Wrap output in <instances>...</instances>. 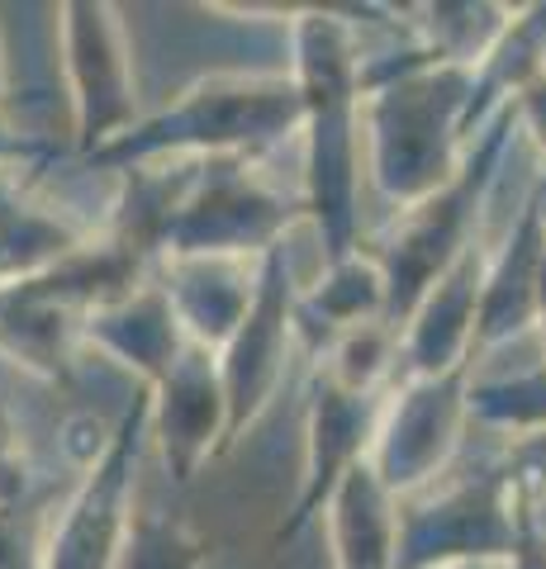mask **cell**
<instances>
[{"mask_svg": "<svg viewBox=\"0 0 546 569\" xmlns=\"http://www.w3.org/2000/svg\"><path fill=\"white\" fill-rule=\"evenodd\" d=\"M290 81L305 138V219L319 228L324 261L361 247V43L347 10L309 6L290 20Z\"/></svg>", "mask_w": 546, "mask_h": 569, "instance_id": "obj_1", "label": "cell"}, {"mask_svg": "<svg viewBox=\"0 0 546 569\" xmlns=\"http://www.w3.org/2000/svg\"><path fill=\"white\" fill-rule=\"evenodd\" d=\"M470 67H447L418 43L361 58V148L376 190L409 209L461 171Z\"/></svg>", "mask_w": 546, "mask_h": 569, "instance_id": "obj_2", "label": "cell"}, {"mask_svg": "<svg viewBox=\"0 0 546 569\" xmlns=\"http://www.w3.org/2000/svg\"><path fill=\"white\" fill-rule=\"evenodd\" d=\"M299 133V91L290 71H215L186 86L167 110L138 119L129 133L91 157V167H152L209 162V157H257Z\"/></svg>", "mask_w": 546, "mask_h": 569, "instance_id": "obj_3", "label": "cell"}, {"mask_svg": "<svg viewBox=\"0 0 546 569\" xmlns=\"http://www.w3.org/2000/svg\"><path fill=\"white\" fill-rule=\"evenodd\" d=\"M514 138H518L514 110L495 114L480 129V138L470 142L461 171H456L443 190H433L428 200L395 209V219L380 228V238L371 247H366V257L380 266L385 323L395 332H399L404 318H409V309L423 299V290H428L466 247H475L485 200H489V190H495V176L504 167L508 148H514Z\"/></svg>", "mask_w": 546, "mask_h": 569, "instance_id": "obj_4", "label": "cell"}, {"mask_svg": "<svg viewBox=\"0 0 546 569\" xmlns=\"http://www.w3.org/2000/svg\"><path fill=\"white\" fill-rule=\"evenodd\" d=\"M523 498L508 489L495 456L466 470H447L433 489L399 498L395 569L504 565L518 537Z\"/></svg>", "mask_w": 546, "mask_h": 569, "instance_id": "obj_5", "label": "cell"}, {"mask_svg": "<svg viewBox=\"0 0 546 569\" xmlns=\"http://www.w3.org/2000/svg\"><path fill=\"white\" fill-rule=\"evenodd\" d=\"M299 219H305L299 194L276 190L252 157H209L190 167L181 204L167 223L162 257L261 261L286 247V233Z\"/></svg>", "mask_w": 546, "mask_h": 569, "instance_id": "obj_6", "label": "cell"}, {"mask_svg": "<svg viewBox=\"0 0 546 569\" xmlns=\"http://www.w3.org/2000/svg\"><path fill=\"white\" fill-rule=\"evenodd\" d=\"M470 427V370L404 376L385 395L366 466L395 498H414L456 466Z\"/></svg>", "mask_w": 546, "mask_h": 569, "instance_id": "obj_7", "label": "cell"}, {"mask_svg": "<svg viewBox=\"0 0 546 569\" xmlns=\"http://www.w3.org/2000/svg\"><path fill=\"white\" fill-rule=\"evenodd\" d=\"M143 447H148V389H138L119 427L105 437V447L86 460L81 489L58 512V527L43 541V569H115L133 522V485Z\"/></svg>", "mask_w": 546, "mask_h": 569, "instance_id": "obj_8", "label": "cell"}, {"mask_svg": "<svg viewBox=\"0 0 546 569\" xmlns=\"http://www.w3.org/2000/svg\"><path fill=\"white\" fill-rule=\"evenodd\" d=\"M295 351V280H290V257L276 247L257 261L252 299L228 342L215 351L219 361V385L228 403V447L248 437V427L267 413L276 399L286 361Z\"/></svg>", "mask_w": 546, "mask_h": 569, "instance_id": "obj_9", "label": "cell"}, {"mask_svg": "<svg viewBox=\"0 0 546 569\" xmlns=\"http://www.w3.org/2000/svg\"><path fill=\"white\" fill-rule=\"evenodd\" d=\"M58 20H62V67H67V91H72L77 148L96 157L105 142H115L138 123L125 24H119L115 6H62Z\"/></svg>", "mask_w": 546, "mask_h": 569, "instance_id": "obj_10", "label": "cell"}, {"mask_svg": "<svg viewBox=\"0 0 546 569\" xmlns=\"http://www.w3.org/2000/svg\"><path fill=\"white\" fill-rule=\"evenodd\" d=\"M385 395H390V389L351 385L324 366L314 370L309 413H305V475H299V493H295L290 512L276 527V546L295 541L309 522H319V512L328 503V493L338 489V479L371 456Z\"/></svg>", "mask_w": 546, "mask_h": 569, "instance_id": "obj_11", "label": "cell"}, {"mask_svg": "<svg viewBox=\"0 0 546 569\" xmlns=\"http://www.w3.org/2000/svg\"><path fill=\"white\" fill-rule=\"evenodd\" d=\"M148 437L162 447L176 485H190L209 460L228 451V403L215 351L186 342L162 380L148 385Z\"/></svg>", "mask_w": 546, "mask_h": 569, "instance_id": "obj_12", "label": "cell"}, {"mask_svg": "<svg viewBox=\"0 0 546 569\" xmlns=\"http://www.w3.org/2000/svg\"><path fill=\"white\" fill-rule=\"evenodd\" d=\"M480 271H485V252H480V242H475L423 290V299L399 323L404 376H451V370H470L475 313H480Z\"/></svg>", "mask_w": 546, "mask_h": 569, "instance_id": "obj_13", "label": "cell"}, {"mask_svg": "<svg viewBox=\"0 0 546 569\" xmlns=\"http://www.w3.org/2000/svg\"><path fill=\"white\" fill-rule=\"evenodd\" d=\"M542 257H546V223L537 209V194L523 200V213L508 228L495 257H485L480 271V313H475V342L470 361L504 342H518L533 332L537 313V280H542Z\"/></svg>", "mask_w": 546, "mask_h": 569, "instance_id": "obj_14", "label": "cell"}, {"mask_svg": "<svg viewBox=\"0 0 546 569\" xmlns=\"http://www.w3.org/2000/svg\"><path fill=\"white\" fill-rule=\"evenodd\" d=\"M157 290L181 323L186 342L205 351H219L238 318L248 313L257 261H234V257H157Z\"/></svg>", "mask_w": 546, "mask_h": 569, "instance_id": "obj_15", "label": "cell"}, {"mask_svg": "<svg viewBox=\"0 0 546 569\" xmlns=\"http://www.w3.org/2000/svg\"><path fill=\"white\" fill-rule=\"evenodd\" d=\"M319 518L328 527L332 569H395L399 498L380 485L366 460L338 479Z\"/></svg>", "mask_w": 546, "mask_h": 569, "instance_id": "obj_16", "label": "cell"}, {"mask_svg": "<svg viewBox=\"0 0 546 569\" xmlns=\"http://www.w3.org/2000/svg\"><path fill=\"white\" fill-rule=\"evenodd\" d=\"M86 342L110 351L115 361L129 366L148 389L162 380V370L181 356L186 332L176 323L167 295L157 290V280L148 276L138 290H129L125 299H115V305H105L100 313L86 318Z\"/></svg>", "mask_w": 546, "mask_h": 569, "instance_id": "obj_17", "label": "cell"}, {"mask_svg": "<svg viewBox=\"0 0 546 569\" xmlns=\"http://www.w3.org/2000/svg\"><path fill=\"white\" fill-rule=\"evenodd\" d=\"M366 323H385V280L380 266L366 257V247L343 261H324L314 290H295V342H305L314 356Z\"/></svg>", "mask_w": 546, "mask_h": 569, "instance_id": "obj_18", "label": "cell"}, {"mask_svg": "<svg viewBox=\"0 0 546 569\" xmlns=\"http://www.w3.org/2000/svg\"><path fill=\"white\" fill-rule=\"evenodd\" d=\"M546 71V0L542 6L508 10L499 39L470 67V100H466V138L475 142L495 114H504L527 81Z\"/></svg>", "mask_w": 546, "mask_h": 569, "instance_id": "obj_19", "label": "cell"}, {"mask_svg": "<svg viewBox=\"0 0 546 569\" xmlns=\"http://www.w3.org/2000/svg\"><path fill=\"white\" fill-rule=\"evenodd\" d=\"M470 422L504 437L546 432V366L518 376L470 380Z\"/></svg>", "mask_w": 546, "mask_h": 569, "instance_id": "obj_20", "label": "cell"}, {"mask_svg": "<svg viewBox=\"0 0 546 569\" xmlns=\"http://www.w3.org/2000/svg\"><path fill=\"white\" fill-rule=\"evenodd\" d=\"M209 541L176 512H133L115 569H205Z\"/></svg>", "mask_w": 546, "mask_h": 569, "instance_id": "obj_21", "label": "cell"}, {"mask_svg": "<svg viewBox=\"0 0 546 569\" xmlns=\"http://www.w3.org/2000/svg\"><path fill=\"white\" fill-rule=\"evenodd\" d=\"M499 470L508 479L523 503H537L546 493V432H523V437H504V451L495 456Z\"/></svg>", "mask_w": 546, "mask_h": 569, "instance_id": "obj_22", "label": "cell"}, {"mask_svg": "<svg viewBox=\"0 0 546 569\" xmlns=\"http://www.w3.org/2000/svg\"><path fill=\"white\" fill-rule=\"evenodd\" d=\"M0 569H43V541L20 508H0Z\"/></svg>", "mask_w": 546, "mask_h": 569, "instance_id": "obj_23", "label": "cell"}, {"mask_svg": "<svg viewBox=\"0 0 546 569\" xmlns=\"http://www.w3.org/2000/svg\"><path fill=\"white\" fill-rule=\"evenodd\" d=\"M508 110H514L518 133L533 142V148L542 152V162H546V71H542L537 81H527V86H523Z\"/></svg>", "mask_w": 546, "mask_h": 569, "instance_id": "obj_24", "label": "cell"}, {"mask_svg": "<svg viewBox=\"0 0 546 569\" xmlns=\"http://www.w3.org/2000/svg\"><path fill=\"white\" fill-rule=\"evenodd\" d=\"M504 569H546V522H542L537 503L523 508L518 537H514V550H508Z\"/></svg>", "mask_w": 546, "mask_h": 569, "instance_id": "obj_25", "label": "cell"}, {"mask_svg": "<svg viewBox=\"0 0 546 569\" xmlns=\"http://www.w3.org/2000/svg\"><path fill=\"white\" fill-rule=\"evenodd\" d=\"M533 332L542 337V366H546V257H542V280H537V313H533Z\"/></svg>", "mask_w": 546, "mask_h": 569, "instance_id": "obj_26", "label": "cell"}, {"mask_svg": "<svg viewBox=\"0 0 546 569\" xmlns=\"http://www.w3.org/2000/svg\"><path fill=\"white\" fill-rule=\"evenodd\" d=\"M0 114H6V52H0Z\"/></svg>", "mask_w": 546, "mask_h": 569, "instance_id": "obj_27", "label": "cell"}, {"mask_svg": "<svg viewBox=\"0 0 546 569\" xmlns=\"http://www.w3.org/2000/svg\"><path fill=\"white\" fill-rule=\"evenodd\" d=\"M451 569H504V565H451Z\"/></svg>", "mask_w": 546, "mask_h": 569, "instance_id": "obj_28", "label": "cell"}]
</instances>
